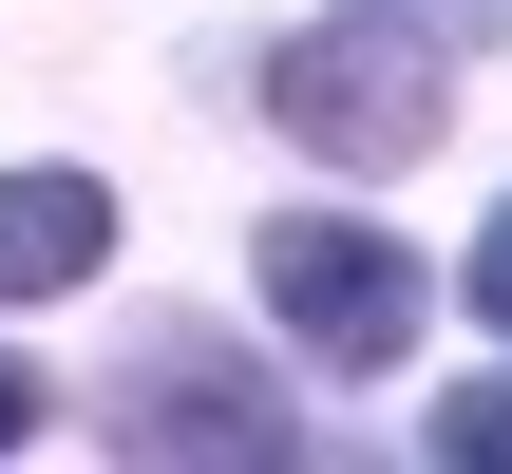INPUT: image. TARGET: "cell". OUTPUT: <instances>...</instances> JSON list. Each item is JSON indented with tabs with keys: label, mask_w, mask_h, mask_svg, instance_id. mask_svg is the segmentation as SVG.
I'll return each mask as SVG.
<instances>
[{
	"label": "cell",
	"mask_w": 512,
	"mask_h": 474,
	"mask_svg": "<svg viewBox=\"0 0 512 474\" xmlns=\"http://www.w3.org/2000/svg\"><path fill=\"white\" fill-rule=\"evenodd\" d=\"M266 114H285L323 171H418L437 114H456V57H437L418 0H342V19L266 38Z\"/></svg>",
	"instance_id": "1"
},
{
	"label": "cell",
	"mask_w": 512,
	"mask_h": 474,
	"mask_svg": "<svg viewBox=\"0 0 512 474\" xmlns=\"http://www.w3.org/2000/svg\"><path fill=\"white\" fill-rule=\"evenodd\" d=\"M418 304H437V285H418L399 228H361V209H285V228H266V323H285L304 361L380 380V361L418 342Z\"/></svg>",
	"instance_id": "2"
},
{
	"label": "cell",
	"mask_w": 512,
	"mask_h": 474,
	"mask_svg": "<svg viewBox=\"0 0 512 474\" xmlns=\"http://www.w3.org/2000/svg\"><path fill=\"white\" fill-rule=\"evenodd\" d=\"M114 456H228V474H285L304 456V418L266 399V361H228L209 323H152L133 361H114Z\"/></svg>",
	"instance_id": "3"
},
{
	"label": "cell",
	"mask_w": 512,
	"mask_h": 474,
	"mask_svg": "<svg viewBox=\"0 0 512 474\" xmlns=\"http://www.w3.org/2000/svg\"><path fill=\"white\" fill-rule=\"evenodd\" d=\"M114 266V190L95 171H0V304H57Z\"/></svg>",
	"instance_id": "4"
},
{
	"label": "cell",
	"mask_w": 512,
	"mask_h": 474,
	"mask_svg": "<svg viewBox=\"0 0 512 474\" xmlns=\"http://www.w3.org/2000/svg\"><path fill=\"white\" fill-rule=\"evenodd\" d=\"M437 456H456V474H512V380H475V399H437Z\"/></svg>",
	"instance_id": "5"
},
{
	"label": "cell",
	"mask_w": 512,
	"mask_h": 474,
	"mask_svg": "<svg viewBox=\"0 0 512 474\" xmlns=\"http://www.w3.org/2000/svg\"><path fill=\"white\" fill-rule=\"evenodd\" d=\"M475 323H512V209L475 228Z\"/></svg>",
	"instance_id": "6"
},
{
	"label": "cell",
	"mask_w": 512,
	"mask_h": 474,
	"mask_svg": "<svg viewBox=\"0 0 512 474\" xmlns=\"http://www.w3.org/2000/svg\"><path fill=\"white\" fill-rule=\"evenodd\" d=\"M38 399H57V380H38V361H0V456L38 437Z\"/></svg>",
	"instance_id": "7"
},
{
	"label": "cell",
	"mask_w": 512,
	"mask_h": 474,
	"mask_svg": "<svg viewBox=\"0 0 512 474\" xmlns=\"http://www.w3.org/2000/svg\"><path fill=\"white\" fill-rule=\"evenodd\" d=\"M418 19H437V38H512V0H418Z\"/></svg>",
	"instance_id": "8"
}]
</instances>
